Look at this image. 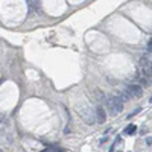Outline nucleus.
I'll use <instances>...</instances> for the list:
<instances>
[{
    "label": "nucleus",
    "mask_w": 152,
    "mask_h": 152,
    "mask_svg": "<svg viewBox=\"0 0 152 152\" xmlns=\"http://www.w3.org/2000/svg\"><path fill=\"white\" fill-rule=\"evenodd\" d=\"M105 102H106V108L110 110L111 114H117V112H122V111H123V102L119 100L116 96L105 97Z\"/></svg>",
    "instance_id": "f257e3e1"
},
{
    "label": "nucleus",
    "mask_w": 152,
    "mask_h": 152,
    "mask_svg": "<svg viewBox=\"0 0 152 152\" xmlns=\"http://www.w3.org/2000/svg\"><path fill=\"white\" fill-rule=\"evenodd\" d=\"M126 93L134 97H141L143 96V87H140L139 84H131L126 87Z\"/></svg>",
    "instance_id": "f03ea898"
},
{
    "label": "nucleus",
    "mask_w": 152,
    "mask_h": 152,
    "mask_svg": "<svg viewBox=\"0 0 152 152\" xmlns=\"http://www.w3.org/2000/svg\"><path fill=\"white\" fill-rule=\"evenodd\" d=\"M79 114L82 116V119L85 120V123H88V125H91L93 122H94V112H93L90 108H84V110H79Z\"/></svg>",
    "instance_id": "7ed1b4c3"
},
{
    "label": "nucleus",
    "mask_w": 152,
    "mask_h": 152,
    "mask_svg": "<svg viewBox=\"0 0 152 152\" xmlns=\"http://www.w3.org/2000/svg\"><path fill=\"white\" fill-rule=\"evenodd\" d=\"M140 66L143 67V73L148 76H152V61H149L146 56H143L140 60Z\"/></svg>",
    "instance_id": "20e7f679"
},
{
    "label": "nucleus",
    "mask_w": 152,
    "mask_h": 152,
    "mask_svg": "<svg viewBox=\"0 0 152 152\" xmlns=\"http://www.w3.org/2000/svg\"><path fill=\"white\" fill-rule=\"evenodd\" d=\"M94 112H96V120H97V123H104V122L106 120V112H105V110H104V106H96V110H94Z\"/></svg>",
    "instance_id": "39448f33"
},
{
    "label": "nucleus",
    "mask_w": 152,
    "mask_h": 152,
    "mask_svg": "<svg viewBox=\"0 0 152 152\" xmlns=\"http://www.w3.org/2000/svg\"><path fill=\"white\" fill-rule=\"evenodd\" d=\"M135 79L140 82V87H141V85H143V87H149V85H151V81L148 79V78H143V76L140 78L139 75H135Z\"/></svg>",
    "instance_id": "423d86ee"
},
{
    "label": "nucleus",
    "mask_w": 152,
    "mask_h": 152,
    "mask_svg": "<svg viewBox=\"0 0 152 152\" xmlns=\"http://www.w3.org/2000/svg\"><path fill=\"white\" fill-rule=\"evenodd\" d=\"M117 99H119V100H122V102H126V100H128L129 99V96H128V93H126V91H120V93H117Z\"/></svg>",
    "instance_id": "0eeeda50"
},
{
    "label": "nucleus",
    "mask_w": 152,
    "mask_h": 152,
    "mask_svg": "<svg viewBox=\"0 0 152 152\" xmlns=\"http://www.w3.org/2000/svg\"><path fill=\"white\" fill-rule=\"evenodd\" d=\"M135 129H137L135 125H128L125 128V132H126V134H129V135H132V134H135Z\"/></svg>",
    "instance_id": "6e6552de"
},
{
    "label": "nucleus",
    "mask_w": 152,
    "mask_h": 152,
    "mask_svg": "<svg viewBox=\"0 0 152 152\" xmlns=\"http://www.w3.org/2000/svg\"><path fill=\"white\" fill-rule=\"evenodd\" d=\"M96 97L99 100H105V96H104V93H102L100 90H96Z\"/></svg>",
    "instance_id": "1a4fd4ad"
},
{
    "label": "nucleus",
    "mask_w": 152,
    "mask_h": 152,
    "mask_svg": "<svg viewBox=\"0 0 152 152\" xmlns=\"http://www.w3.org/2000/svg\"><path fill=\"white\" fill-rule=\"evenodd\" d=\"M139 112H140V108H137V110H134V111H132V112H131V114L128 116V119H131V117H134L135 114H139Z\"/></svg>",
    "instance_id": "9d476101"
},
{
    "label": "nucleus",
    "mask_w": 152,
    "mask_h": 152,
    "mask_svg": "<svg viewBox=\"0 0 152 152\" xmlns=\"http://www.w3.org/2000/svg\"><path fill=\"white\" fill-rule=\"evenodd\" d=\"M148 50H151V52H152V38L148 41Z\"/></svg>",
    "instance_id": "9b49d317"
},
{
    "label": "nucleus",
    "mask_w": 152,
    "mask_h": 152,
    "mask_svg": "<svg viewBox=\"0 0 152 152\" xmlns=\"http://www.w3.org/2000/svg\"><path fill=\"white\" fill-rule=\"evenodd\" d=\"M146 145H152V137H148V139H146Z\"/></svg>",
    "instance_id": "f8f14e48"
},
{
    "label": "nucleus",
    "mask_w": 152,
    "mask_h": 152,
    "mask_svg": "<svg viewBox=\"0 0 152 152\" xmlns=\"http://www.w3.org/2000/svg\"><path fill=\"white\" fill-rule=\"evenodd\" d=\"M149 102H151V104H152V96H151V99H149Z\"/></svg>",
    "instance_id": "ddd939ff"
},
{
    "label": "nucleus",
    "mask_w": 152,
    "mask_h": 152,
    "mask_svg": "<svg viewBox=\"0 0 152 152\" xmlns=\"http://www.w3.org/2000/svg\"><path fill=\"white\" fill-rule=\"evenodd\" d=\"M0 152H3V149H0Z\"/></svg>",
    "instance_id": "4468645a"
},
{
    "label": "nucleus",
    "mask_w": 152,
    "mask_h": 152,
    "mask_svg": "<svg viewBox=\"0 0 152 152\" xmlns=\"http://www.w3.org/2000/svg\"><path fill=\"white\" fill-rule=\"evenodd\" d=\"M117 152H120V151H117Z\"/></svg>",
    "instance_id": "2eb2a0df"
},
{
    "label": "nucleus",
    "mask_w": 152,
    "mask_h": 152,
    "mask_svg": "<svg viewBox=\"0 0 152 152\" xmlns=\"http://www.w3.org/2000/svg\"><path fill=\"white\" fill-rule=\"evenodd\" d=\"M129 152H131V151H129Z\"/></svg>",
    "instance_id": "dca6fc26"
}]
</instances>
